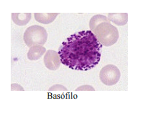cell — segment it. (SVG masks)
<instances>
[{"label":"cell","instance_id":"1","mask_svg":"<svg viewBox=\"0 0 160 115\" xmlns=\"http://www.w3.org/2000/svg\"><path fill=\"white\" fill-rule=\"evenodd\" d=\"M102 44L92 31L72 34L62 44L58 53L60 61L72 70L86 71L99 64Z\"/></svg>","mask_w":160,"mask_h":115},{"label":"cell","instance_id":"2","mask_svg":"<svg viewBox=\"0 0 160 115\" xmlns=\"http://www.w3.org/2000/svg\"><path fill=\"white\" fill-rule=\"evenodd\" d=\"M89 28L104 46H111L118 41V29L103 15L98 14L92 17L89 21Z\"/></svg>","mask_w":160,"mask_h":115},{"label":"cell","instance_id":"3","mask_svg":"<svg viewBox=\"0 0 160 115\" xmlns=\"http://www.w3.org/2000/svg\"><path fill=\"white\" fill-rule=\"evenodd\" d=\"M48 34L44 27L34 25L26 29L24 34V41L27 46L32 47L34 45H43L46 43Z\"/></svg>","mask_w":160,"mask_h":115},{"label":"cell","instance_id":"4","mask_svg":"<svg viewBox=\"0 0 160 115\" xmlns=\"http://www.w3.org/2000/svg\"><path fill=\"white\" fill-rule=\"evenodd\" d=\"M121 73L118 67L114 65H107L101 70L99 73L100 80L102 83L112 86L119 82Z\"/></svg>","mask_w":160,"mask_h":115},{"label":"cell","instance_id":"5","mask_svg":"<svg viewBox=\"0 0 160 115\" xmlns=\"http://www.w3.org/2000/svg\"><path fill=\"white\" fill-rule=\"evenodd\" d=\"M44 62L47 69L50 71H57L61 64L59 53L54 50H48L45 53Z\"/></svg>","mask_w":160,"mask_h":115},{"label":"cell","instance_id":"6","mask_svg":"<svg viewBox=\"0 0 160 115\" xmlns=\"http://www.w3.org/2000/svg\"><path fill=\"white\" fill-rule=\"evenodd\" d=\"M44 53H46V48L41 45H34L30 47L27 58L30 61H37L39 60Z\"/></svg>","mask_w":160,"mask_h":115},{"label":"cell","instance_id":"7","mask_svg":"<svg viewBox=\"0 0 160 115\" xmlns=\"http://www.w3.org/2000/svg\"><path fill=\"white\" fill-rule=\"evenodd\" d=\"M32 18L31 13H13L12 19L15 24L18 26H25L29 23Z\"/></svg>","mask_w":160,"mask_h":115},{"label":"cell","instance_id":"8","mask_svg":"<svg viewBox=\"0 0 160 115\" xmlns=\"http://www.w3.org/2000/svg\"><path fill=\"white\" fill-rule=\"evenodd\" d=\"M108 19L117 26H124L128 21V14L127 13H109Z\"/></svg>","mask_w":160,"mask_h":115},{"label":"cell","instance_id":"9","mask_svg":"<svg viewBox=\"0 0 160 115\" xmlns=\"http://www.w3.org/2000/svg\"><path fill=\"white\" fill-rule=\"evenodd\" d=\"M58 15V13H35L34 17L39 23L49 24L53 22Z\"/></svg>","mask_w":160,"mask_h":115},{"label":"cell","instance_id":"10","mask_svg":"<svg viewBox=\"0 0 160 115\" xmlns=\"http://www.w3.org/2000/svg\"><path fill=\"white\" fill-rule=\"evenodd\" d=\"M49 91H67V89L62 85H54L50 87Z\"/></svg>","mask_w":160,"mask_h":115},{"label":"cell","instance_id":"11","mask_svg":"<svg viewBox=\"0 0 160 115\" xmlns=\"http://www.w3.org/2000/svg\"><path fill=\"white\" fill-rule=\"evenodd\" d=\"M77 91H85V90H87V91H94L95 90H94V87H92V86H90V85H82V86H80V87H79L78 88H77V90H76Z\"/></svg>","mask_w":160,"mask_h":115}]
</instances>
